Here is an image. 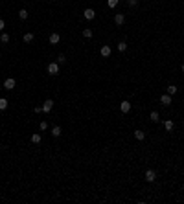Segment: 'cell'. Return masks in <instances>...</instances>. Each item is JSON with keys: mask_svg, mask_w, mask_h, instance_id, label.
Instances as JSON below:
<instances>
[{"mask_svg": "<svg viewBox=\"0 0 184 204\" xmlns=\"http://www.w3.org/2000/svg\"><path fill=\"white\" fill-rule=\"evenodd\" d=\"M48 72L50 74H53V76H55L57 72H59V66H57L55 63H52V64H48Z\"/></svg>", "mask_w": 184, "mask_h": 204, "instance_id": "obj_1", "label": "cell"}, {"mask_svg": "<svg viewBox=\"0 0 184 204\" xmlns=\"http://www.w3.org/2000/svg\"><path fill=\"white\" fill-rule=\"evenodd\" d=\"M145 180H147V182H153V180H155V171L149 169L147 173H145Z\"/></svg>", "mask_w": 184, "mask_h": 204, "instance_id": "obj_2", "label": "cell"}, {"mask_svg": "<svg viewBox=\"0 0 184 204\" xmlns=\"http://www.w3.org/2000/svg\"><path fill=\"white\" fill-rule=\"evenodd\" d=\"M94 9H85V19H88V20H92L94 19Z\"/></svg>", "mask_w": 184, "mask_h": 204, "instance_id": "obj_3", "label": "cell"}, {"mask_svg": "<svg viewBox=\"0 0 184 204\" xmlns=\"http://www.w3.org/2000/svg\"><path fill=\"white\" fill-rule=\"evenodd\" d=\"M4 86H6L7 90H11V88H13V86H15V79H7L6 83H4Z\"/></svg>", "mask_w": 184, "mask_h": 204, "instance_id": "obj_4", "label": "cell"}, {"mask_svg": "<svg viewBox=\"0 0 184 204\" xmlns=\"http://www.w3.org/2000/svg\"><path fill=\"white\" fill-rule=\"evenodd\" d=\"M129 110H131V103L123 101V103H121V112H129Z\"/></svg>", "mask_w": 184, "mask_h": 204, "instance_id": "obj_5", "label": "cell"}, {"mask_svg": "<svg viewBox=\"0 0 184 204\" xmlns=\"http://www.w3.org/2000/svg\"><path fill=\"white\" fill-rule=\"evenodd\" d=\"M52 107H53V101H50V99H48V101H46V103L43 105V110H46V112H48Z\"/></svg>", "mask_w": 184, "mask_h": 204, "instance_id": "obj_6", "label": "cell"}, {"mask_svg": "<svg viewBox=\"0 0 184 204\" xmlns=\"http://www.w3.org/2000/svg\"><path fill=\"white\" fill-rule=\"evenodd\" d=\"M101 55H103V57L111 55V48H109V46H103V48H101Z\"/></svg>", "mask_w": 184, "mask_h": 204, "instance_id": "obj_7", "label": "cell"}, {"mask_svg": "<svg viewBox=\"0 0 184 204\" xmlns=\"http://www.w3.org/2000/svg\"><path fill=\"white\" fill-rule=\"evenodd\" d=\"M160 101H162L164 105H169V103H171V98H169V96H166V94H164L162 98H160Z\"/></svg>", "mask_w": 184, "mask_h": 204, "instance_id": "obj_8", "label": "cell"}, {"mask_svg": "<svg viewBox=\"0 0 184 204\" xmlns=\"http://www.w3.org/2000/svg\"><path fill=\"white\" fill-rule=\"evenodd\" d=\"M50 42H52V44H57V42H59V35H57V33H53V35L50 37Z\"/></svg>", "mask_w": 184, "mask_h": 204, "instance_id": "obj_9", "label": "cell"}, {"mask_svg": "<svg viewBox=\"0 0 184 204\" xmlns=\"http://www.w3.org/2000/svg\"><path fill=\"white\" fill-rule=\"evenodd\" d=\"M31 142H33V143H39V142H41V134H33V136H31Z\"/></svg>", "mask_w": 184, "mask_h": 204, "instance_id": "obj_10", "label": "cell"}, {"mask_svg": "<svg viewBox=\"0 0 184 204\" xmlns=\"http://www.w3.org/2000/svg\"><path fill=\"white\" fill-rule=\"evenodd\" d=\"M135 136L138 138V140H144V136H145V134L142 133V131H136V133H135Z\"/></svg>", "mask_w": 184, "mask_h": 204, "instance_id": "obj_11", "label": "cell"}, {"mask_svg": "<svg viewBox=\"0 0 184 204\" xmlns=\"http://www.w3.org/2000/svg\"><path fill=\"white\" fill-rule=\"evenodd\" d=\"M6 107H7V101L6 99H0V110H4Z\"/></svg>", "mask_w": 184, "mask_h": 204, "instance_id": "obj_12", "label": "cell"}, {"mask_svg": "<svg viewBox=\"0 0 184 204\" xmlns=\"http://www.w3.org/2000/svg\"><path fill=\"white\" fill-rule=\"evenodd\" d=\"M19 17H20V19H28V11H26V9H22L20 13H19Z\"/></svg>", "mask_w": 184, "mask_h": 204, "instance_id": "obj_13", "label": "cell"}, {"mask_svg": "<svg viewBox=\"0 0 184 204\" xmlns=\"http://www.w3.org/2000/svg\"><path fill=\"white\" fill-rule=\"evenodd\" d=\"M164 127H166L168 131H171V129H173V121H166V123H164Z\"/></svg>", "mask_w": 184, "mask_h": 204, "instance_id": "obj_14", "label": "cell"}, {"mask_svg": "<svg viewBox=\"0 0 184 204\" xmlns=\"http://www.w3.org/2000/svg\"><path fill=\"white\" fill-rule=\"evenodd\" d=\"M52 134H53V136H59V134H61V129H59V127H53Z\"/></svg>", "mask_w": 184, "mask_h": 204, "instance_id": "obj_15", "label": "cell"}, {"mask_svg": "<svg viewBox=\"0 0 184 204\" xmlns=\"http://www.w3.org/2000/svg\"><path fill=\"white\" fill-rule=\"evenodd\" d=\"M123 22V15H116V24H121Z\"/></svg>", "mask_w": 184, "mask_h": 204, "instance_id": "obj_16", "label": "cell"}, {"mask_svg": "<svg viewBox=\"0 0 184 204\" xmlns=\"http://www.w3.org/2000/svg\"><path fill=\"white\" fill-rule=\"evenodd\" d=\"M125 48H127V44H125V42H120V44H118V50H120V52H123Z\"/></svg>", "mask_w": 184, "mask_h": 204, "instance_id": "obj_17", "label": "cell"}, {"mask_svg": "<svg viewBox=\"0 0 184 204\" xmlns=\"http://www.w3.org/2000/svg\"><path fill=\"white\" fill-rule=\"evenodd\" d=\"M31 39H33V35H31V33H26V35H24V41H26V42H29Z\"/></svg>", "mask_w": 184, "mask_h": 204, "instance_id": "obj_18", "label": "cell"}, {"mask_svg": "<svg viewBox=\"0 0 184 204\" xmlns=\"http://www.w3.org/2000/svg\"><path fill=\"white\" fill-rule=\"evenodd\" d=\"M168 92H169V94H175V92H177V86H173V85H171L169 88H168Z\"/></svg>", "mask_w": 184, "mask_h": 204, "instance_id": "obj_19", "label": "cell"}, {"mask_svg": "<svg viewBox=\"0 0 184 204\" xmlns=\"http://www.w3.org/2000/svg\"><path fill=\"white\" fill-rule=\"evenodd\" d=\"M83 35L88 39V37H92V31H90V29H85V31H83Z\"/></svg>", "mask_w": 184, "mask_h": 204, "instance_id": "obj_20", "label": "cell"}, {"mask_svg": "<svg viewBox=\"0 0 184 204\" xmlns=\"http://www.w3.org/2000/svg\"><path fill=\"white\" fill-rule=\"evenodd\" d=\"M116 4H118V0H109V6L111 7H116Z\"/></svg>", "mask_w": 184, "mask_h": 204, "instance_id": "obj_21", "label": "cell"}, {"mask_svg": "<svg viewBox=\"0 0 184 204\" xmlns=\"http://www.w3.org/2000/svg\"><path fill=\"white\" fill-rule=\"evenodd\" d=\"M151 120L156 121V120H158V114H156V112H151Z\"/></svg>", "mask_w": 184, "mask_h": 204, "instance_id": "obj_22", "label": "cell"}, {"mask_svg": "<svg viewBox=\"0 0 184 204\" xmlns=\"http://www.w3.org/2000/svg\"><path fill=\"white\" fill-rule=\"evenodd\" d=\"M9 41V35H6V33H4V35H2V42H7Z\"/></svg>", "mask_w": 184, "mask_h": 204, "instance_id": "obj_23", "label": "cell"}, {"mask_svg": "<svg viewBox=\"0 0 184 204\" xmlns=\"http://www.w3.org/2000/svg\"><path fill=\"white\" fill-rule=\"evenodd\" d=\"M129 4H131V6H135V4H136V0H129Z\"/></svg>", "mask_w": 184, "mask_h": 204, "instance_id": "obj_24", "label": "cell"}, {"mask_svg": "<svg viewBox=\"0 0 184 204\" xmlns=\"http://www.w3.org/2000/svg\"><path fill=\"white\" fill-rule=\"evenodd\" d=\"M4 28V20H2V19H0V29Z\"/></svg>", "mask_w": 184, "mask_h": 204, "instance_id": "obj_25", "label": "cell"}, {"mask_svg": "<svg viewBox=\"0 0 184 204\" xmlns=\"http://www.w3.org/2000/svg\"><path fill=\"white\" fill-rule=\"evenodd\" d=\"M182 72H184V64H182Z\"/></svg>", "mask_w": 184, "mask_h": 204, "instance_id": "obj_26", "label": "cell"}]
</instances>
